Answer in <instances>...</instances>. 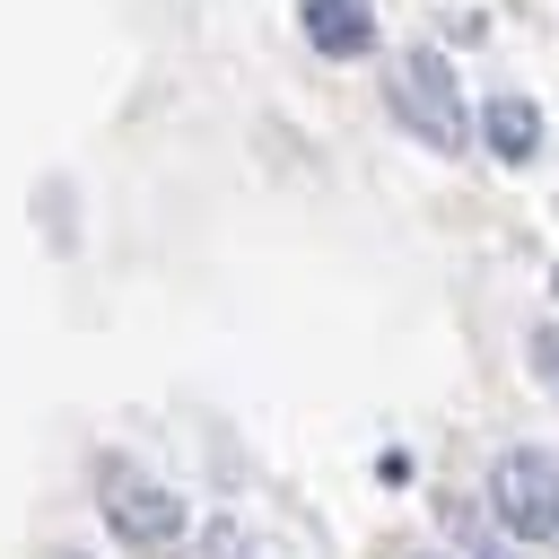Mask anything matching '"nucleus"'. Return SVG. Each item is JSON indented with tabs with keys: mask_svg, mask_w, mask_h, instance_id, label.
Instances as JSON below:
<instances>
[{
	"mask_svg": "<svg viewBox=\"0 0 559 559\" xmlns=\"http://www.w3.org/2000/svg\"><path fill=\"white\" fill-rule=\"evenodd\" d=\"M393 114H402L428 148H463V140H472V105H463L445 52H428V44L402 52V70H393Z\"/></svg>",
	"mask_w": 559,
	"mask_h": 559,
	"instance_id": "f03ea898",
	"label": "nucleus"
},
{
	"mask_svg": "<svg viewBox=\"0 0 559 559\" xmlns=\"http://www.w3.org/2000/svg\"><path fill=\"white\" fill-rule=\"evenodd\" d=\"M105 524H114V542H122L131 559H175L183 533H192V507H183L175 489H157V480H122V472H114Z\"/></svg>",
	"mask_w": 559,
	"mask_h": 559,
	"instance_id": "7ed1b4c3",
	"label": "nucleus"
},
{
	"mask_svg": "<svg viewBox=\"0 0 559 559\" xmlns=\"http://www.w3.org/2000/svg\"><path fill=\"white\" fill-rule=\"evenodd\" d=\"M210 559H253V542H245V533H227V524H218V533H210Z\"/></svg>",
	"mask_w": 559,
	"mask_h": 559,
	"instance_id": "423d86ee",
	"label": "nucleus"
},
{
	"mask_svg": "<svg viewBox=\"0 0 559 559\" xmlns=\"http://www.w3.org/2000/svg\"><path fill=\"white\" fill-rule=\"evenodd\" d=\"M480 140H489L507 166L542 157V105H533V96H489V105H480Z\"/></svg>",
	"mask_w": 559,
	"mask_h": 559,
	"instance_id": "39448f33",
	"label": "nucleus"
},
{
	"mask_svg": "<svg viewBox=\"0 0 559 559\" xmlns=\"http://www.w3.org/2000/svg\"><path fill=\"white\" fill-rule=\"evenodd\" d=\"M533 367H542V384H559V341H550V332L533 341Z\"/></svg>",
	"mask_w": 559,
	"mask_h": 559,
	"instance_id": "0eeeda50",
	"label": "nucleus"
},
{
	"mask_svg": "<svg viewBox=\"0 0 559 559\" xmlns=\"http://www.w3.org/2000/svg\"><path fill=\"white\" fill-rule=\"evenodd\" d=\"M297 26H306V44H314L323 61L376 52V9H367V0H297Z\"/></svg>",
	"mask_w": 559,
	"mask_h": 559,
	"instance_id": "20e7f679",
	"label": "nucleus"
},
{
	"mask_svg": "<svg viewBox=\"0 0 559 559\" xmlns=\"http://www.w3.org/2000/svg\"><path fill=\"white\" fill-rule=\"evenodd\" d=\"M489 515L515 542H559V463L542 445H507L489 463Z\"/></svg>",
	"mask_w": 559,
	"mask_h": 559,
	"instance_id": "f257e3e1",
	"label": "nucleus"
},
{
	"mask_svg": "<svg viewBox=\"0 0 559 559\" xmlns=\"http://www.w3.org/2000/svg\"><path fill=\"white\" fill-rule=\"evenodd\" d=\"M480 559H507V550H480Z\"/></svg>",
	"mask_w": 559,
	"mask_h": 559,
	"instance_id": "6e6552de",
	"label": "nucleus"
}]
</instances>
